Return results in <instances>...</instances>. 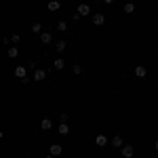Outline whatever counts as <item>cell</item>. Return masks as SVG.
I'll return each mask as SVG.
<instances>
[{
    "label": "cell",
    "instance_id": "obj_1",
    "mask_svg": "<svg viewBox=\"0 0 158 158\" xmlns=\"http://www.w3.org/2000/svg\"><path fill=\"white\" fill-rule=\"evenodd\" d=\"M15 76H17L19 80H25V78H27V65H19V68H15Z\"/></svg>",
    "mask_w": 158,
    "mask_h": 158
},
{
    "label": "cell",
    "instance_id": "obj_2",
    "mask_svg": "<svg viewBox=\"0 0 158 158\" xmlns=\"http://www.w3.org/2000/svg\"><path fill=\"white\" fill-rule=\"evenodd\" d=\"M108 143H110L108 135H97V137H95V146H97V148H106Z\"/></svg>",
    "mask_w": 158,
    "mask_h": 158
},
{
    "label": "cell",
    "instance_id": "obj_3",
    "mask_svg": "<svg viewBox=\"0 0 158 158\" xmlns=\"http://www.w3.org/2000/svg\"><path fill=\"white\" fill-rule=\"evenodd\" d=\"M49 154H51V156H55V158H57V156H61V154H63V148H61L59 143H53V146L49 148Z\"/></svg>",
    "mask_w": 158,
    "mask_h": 158
},
{
    "label": "cell",
    "instance_id": "obj_4",
    "mask_svg": "<svg viewBox=\"0 0 158 158\" xmlns=\"http://www.w3.org/2000/svg\"><path fill=\"white\" fill-rule=\"evenodd\" d=\"M76 13H78L80 17H86V15H91V6H89V4H78Z\"/></svg>",
    "mask_w": 158,
    "mask_h": 158
},
{
    "label": "cell",
    "instance_id": "obj_5",
    "mask_svg": "<svg viewBox=\"0 0 158 158\" xmlns=\"http://www.w3.org/2000/svg\"><path fill=\"white\" fill-rule=\"evenodd\" d=\"M91 19H93V23H95V25H103V23H106V15H103V13H95Z\"/></svg>",
    "mask_w": 158,
    "mask_h": 158
},
{
    "label": "cell",
    "instance_id": "obj_6",
    "mask_svg": "<svg viewBox=\"0 0 158 158\" xmlns=\"http://www.w3.org/2000/svg\"><path fill=\"white\" fill-rule=\"evenodd\" d=\"M120 154H122V158H133V154H135L133 146H124V148L120 150Z\"/></svg>",
    "mask_w": 158,
    "mask_h": 158
},
{
    "label": "cell",
    "instance_id": "obj_7",
    "mask_svg": "<svg viewBox=\"0 0 158 158\" xmlns=\"http://www.w3.org/2000/svg\"><path fill=\"white\" fill-rule=\"evenodd\" d=\"M135 76H137V78H146L148 76V68L146 65H137V68H135Z\"/></svg>",
    "mask_w": 158,
    "mask_h": 158
},
{
    "label": "cell",
    "instance_id": "obj_8",
    "mask_svg": "<svg viewBox=\"0 0 158 158\" xmlns=\"http://www.w3.org/2000/svg\"><path fill=\"white\" fill-rule=\"evenodd\" d=\"M44 78H47V70H42V68H40V70L34 72V80H36V82H42Z\"/></svg>",
    "mask_w": 158,
    "mask_h": 158
},
{
    "label": "cell",
    "instance_id": "obj_9",
    "mask_svg": "<svg viewBox=\"0 0 158 158\" xmlns=\"http://www.w3.org/2000/svg\"><path fill=\"white\" fill-rule=\"evenodd\" d=\"M40 42H42V44H51V42H53V34L42 32V34H40Z\"/></svg>",
    "mask_w": 158,
    "mask_h": 158
},
{
    "label": "cell",
    "instance_id": "obj_10",
    "mask_svg": "<svg viewBox=\"0 0 158 158\" xmlns=\"http://www.w3.org/2000/svg\"><path fill=\"white\" fill-rule=\"evenodd\" d=\"M112 146L114 148H124V143H122V135H114V137H112Z\"/></svg>",
    "mask_w": 158,
    "mask_h": 158
},
{
    "label": "cell",
    "instance_id": "obj_11",
    "mask_svg": "<svg viewBox=\"0 0 158 158\" xmlns=\"http://www.w3.org/2000/svg\"><path fill=\"white\" fill-rule=\"evenodd\" d=\"M55 51H57V53H63V51H65V40H63V38H61V40H55Z\"/></svg>",
    "mask_w": 158,
    "mask_h": 158
},
{
    "label": "cell",
    "instance_id": "obj_12",
    "mask_svg": "<svg viewBox=\"0 0 158 158\" xmlns=\"http://www.w3.org/2000/svg\"><path fill=\"white\" fill-rule=\"evenodd\" d=\"M57 131H59V135H68V133H70V127H68V122H61L59 127H57Z\"/></svg>",
    "mask_w": 158,
    "mask_h": 158
},
{
    "label": "cell",
    "instance_id": "obj_13",
    "mask_svg": "<svg viewBox=\"0 0 158 158\" xmlns=\"http://www.w3.org/2000/svg\"><path fill=\"white\" fill-rule=\"evenodd\" d=\"M59 9H61V2H57V0H51V2H49V11L51 13L59 11Z\"/></svg>",
    "mask_w": 158,
    "mask_h": 158
},
{
    "label": "cell",
    "instance_id": "obj_14",
    "mask_svg": "<svg viewBox=\"0 0 158 158\" xmlns=\"http://www.w3.org/2000/svg\"><path fill=\"white\" fill-rule=\"evenodd\" d=\"M6 55H9L11 59H15V57L19 55V49H17V47H9V49H6Z\"/></svg>",
    "mask_w": 158,
    "mask_h": 158
},
{
    "label": "cell",
    "instance_id": "obj_15",
    "mask_svg": "<svg viewBox=\"0 0 158 158\" xmlns=\"http://www.w3.org/2000/svg\"><path fill=\"white\" fill-rule=\"evenodd\" d=\"M40 127H42L44 131H51V129H53V122H51L49 118H42V122H40Z\"/></svg>",
    "mask_w": 158,
    "mask_h": 158
},
{
    "label": "cell",
    "instance_id": "obj_16",
    "mask_svg": "<svg viewBox=\"0 0 158 158\" xmlns=\"http://www.w3.org/2000/svg\"><path fill=\"white\" fill-rule=\"evenodd\" d=\"M32 32H34V34H42V23H40V21H34V23H32Z\"/></svg>",
    "mask_w": 158,
    "mask_h": 158
},
{
    "label": "cell",
    "instance_id": "obj_17",
    "mask_svg": "<svg viewBox=\"0 0 158 158\" xmlns=\"http://www.w3.org/2000/svg\"><path fill=\"white\" fill-rule=\"evenodd\" d=\"M53 65H55V70H63V68H65V61L61 59V57H57V59H55V63H53Z\"/></svg>",
    "mask_w": 158,
    "mask_h": 158
},
{
    "label": "cell",
    "instance_id": "obj_18",
    "mask_svg": "<svg viewBox=\"0 0 158 158\" xmlns=\"http://www.w3.org/2000/svg\"><path fill=\"white\" fill-rule=\"evenodd\" d=\"M72 72L76 74V76H82V74H85V68H82V65H72Z\"/></svg>",
    "mask_w": 158,
    "mask_h": 158
},
{
    "label": "cell",
    "instance_id": "obj_19",
    "mask_svg": "<svg viewBox=\"0 0 158 158\" xmlns=\"http://www.w3.org/2000/svg\"><path fill=\"white\" fill-rule=\"evenodd\" d=\"M124 13H129V15L135 13V4H133V2H127V4H124Z\"/></svg>",
    "mask_w": 158,
    "mask_h": 158
},
{
    "label": "cell",
    "instance_id": "obj_20",
    "mask_svg": "<svg viewBox=\"0 0 158 158\" xmlns=\"http://www.w3.org/2000/svg\"><path fill=\"white\" fill-rule=\"evenodd\" d=\"M57 30H59V32H65V30H68V21H59V23H57Z\"/></svg>",
    "mask_w": 158,
    "mask_h": 158
},
{
    "label": "cell",
    "instance_id": "obj_21",
    "mask_svg": "<svg viewBox=\"0 0 158 158\" xmlns=\"http://www.w3.org/2000/svg\"><path fill=\"white\" fill-rule=\"evenodd\" d=\"M9 38H11L13 47H15V44H17V42H19V40H21V36H19V34H13V36H9Z\"/></svg>",
    "mask_w": 158,
    "mask_h": 158
},
{
    "label": "cell",
    "instance_id": "obj_22",
    "mask_svg": "<svg viewBox=\"0 0 158 158\" xmlns=\"http://www.w3.org/2000/svg\"><path fill=\"white\" fill-rule=\"evenodd\" d=\"M44 158H55V156H51V154H47V156H44Z\"/></svg>",
    "mask_w": 158,
    "mask_h": 158
},
{
    "label": "cell",
    "instance_id": "obj_23",
    "mask_svg": "<svg viewBox=\"0 0 158 158\" xmlns=\"http://www.w3.org/2000/svg\"><path fill=\"white\" fill-rule=\"evenodd\" d=\"M154 148H156V150H158V139H156V143H154Z\"/></svg>",
    "mask_w": 158,
    "mask_h": 158
}]
</instances>
